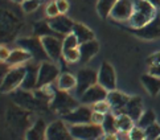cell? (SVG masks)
Returning <instances> with one entry per match:
<instances>
[{
    "label": "cell",
    "instance_id": "1",
    "mask_svg": "<svg viewBox=\"0 0 160 140\" xmlns=\"http://www.w3.org/2000/svg\"><path fill=\"white\" fill-rule=\"evenodd\" d=\"M156 17V8L147 0H135L134 13L128 20L130 28H142Z\"/></svg>",
    "mask_w": 160,
    "mask_h": 140
},
{
    "label": "cell",
    "instance_id": "2",
    "mask_svg": "<svg viewBox=\"0 0 160 140\" xmlns=\"http://www.w3.org/2000/svg\"><path fill=\"white\" fill-rule=\"evenodd\" d=\"M11 98H12L13 103L18 106V107H21L27 111H38V110H44L45 106L48 103L42 102L36 98V95L31 93V91H27V90H15L11 93Z\"/></svg>",
    "mask_w": 160,
    "mask_h": 140
},
{
    "label": "cell",
    "instance_id": "3",
    "mask_svg": "<svg viewBox=\"0 0 160 140\" xmlns=\"http://www.w3.org/2000/svg\"><path fill=\"white\" fill-rule=\"evenodd\" d=\"M50 109L61 116H65L78 107V102L68 91L56 90L53 99L50 100Z\"/></svg>",
    "mask_w": 160,
    "mask_h": 140
},
{
    "label": "cell",
    "instance_id": "4",
    "mask_svg": "<svg viewBox=\"0 0 160 140\" xmlns=\"http://www.w3.org/2000/svg\"><path fill=\"white\" fill-rule=\"evenodd\" d=\"M16 44H18V48H21V49L27 50V52L32 56V58H35L36 61H40V62H47L48 60H50L40 37L35 36V37L19 38Z\"/></svg>",
    "mask_w": 160,
    "mask_h": 140
},
{
    "label": "cell",
    "instance_id": "5",
    "mask_svg": "<svg viewBox=\"0 0 160 140\" xmlns=\"http://www.w3.org/2000/svg\"><path fill=\"white\" fill-rule=\"evenodd\" d=\"M69 128L74 140H98L105 133L102 126H97L93 123L69 126Z\"/></svg>",
    "mask_w": 160,
    "mask_h": 140
},
{
    "label": "cell",
    "instance_id": "6",
    "mask_svg": "<svg viewBox=\"0 0 160 140\" xmlns=\"http://www.w3.org/2000/svg\"><path fill=\"white\" fill-rule=\"evenodd\" d=\"M25 73H27L25 66H16V68L8 70L2 82V93L4 94L12 93L15 90H18V87H21Z\"/></svg>",
    "mask_w": 160,
    "mask_h": 140
},
{
    "label": "cell",
    "instance_id": "7",
    "mask_svg": "<svg viewBox=\"0 0 160 140\" xmlns=\"http://www.w3.org/2000/svg\"><path fill=\"white\" fill-rule=\"evenodd\" d=\"M77 78V86H76V94L78 98H81L82 95L86 93V90L91 86H94L95 83H98V73L94 69L90 68H83L79 69L76 74Z\"/></svg>",
    "mask_w": 160,
    "mask_h": 140
},
{
    "label": "cell",
    "instance_id": "8",
    "mask_svg": "<svg viewBox=\"0 0 160 140\" xmlns=\"http://www.w3.org/2000/svg\"><path fill=\"white\" fill-rule=\"evenodd\" d=\"M7 122L16 130H28L33 123H31V111L21 107H9L7 111Z\"/></svg>",
    "mask_w": 160,
    "mask_h": 140
},
{
    "label": "cell",
    "instance_id": "9",
    "mask_svg": "<svg viewBox=\"0 0 160 140\" xmlns=\"http://www.w3.org/2000/svg\"><path fill=\"white\" fill-rule=\"evenodd\" d=\"M60 69L58 66L52 64V62H41L38 68V83H37V89L44 87V86H49L52 83L58 80L60 77Z\"/></svg>",
    "mask_w": 160,
    "mask_h": 140
},
{
    "label": "cell",
    "instance_id": "10",
    "mask_svg": "<svg viewBox=\"0 0 160 140\" xmlns=\"http://www.w3.org/2000/svg\"><path fill=\"white\" fill-rule=\"evenodd\" d=\"M130 31L134 33L136 37L142 40L152 41L160 38V16H156L153 20H151L148 24L142 28H130Z\"/></svg>",
    "mask_w": 160,
    "mask_h": 140
},
{
    "label": "cell",
    "instance_id": "11",
    "mask_svg": "<svg viewBox=\"0 0 160 140\" xmlns=\"http://www.w3.org/2000/svg\"><path fill=\"white\" fill-rule=\"evenodd\" d=\"M91 115H93V109H90L89 106L83 104V106H78L72 113L62 116V120L69 126L88 124V123H91Z\"/></svg>",
    "mask_w": 160,
    "mask_h": 140
},
{
    "label": "cell",
    "instance_id": "12",
    "mask_svg": "<svg viewBox=\"0 0 160 140\" xmlns=\"http://www.w3.org/2000/svg\"><path fill=\"white\" fill-rule=\"evenodd\" d=\"M98 83L103 86L107 91L117 90V74L112 65L107 61H103L101 64V68L98 70Z\"/></svg>",
    "mask_w": 160,
    "mask_h": 140
},
{
    "label": "cell",
    "instance_id": "13",
    "mask_svg": "<svg viewBox=\"0 0 160 140\" xmlns=\"http://www.w3.org/2000/svg\"><path fill=\"white\" fill-rule=\"evenodd\" d=\"M47 140H74L72 136L69 126H66L64 120H54L48 124Z\"/></svg>",
    "mask_w": 160,
    "mask_h": 140
},
{
    "label": "cell",
    "instance_id": "14",
    "mask_svg": "<svg viewBox=\"0 0 160 140\" xmlns=\"http://www.w3.org/2000/svg\"><path fill=\"white\" fill-rule=\"evenodd\" d=\"M107 95H108V91L103 86H101L99 83H95L94 86H91L89 90H86V93L79 98V102L85 106H88V104L93 106L98 102H102V100H106Z\"/></svg>",
    "mask_w": 160,
    "mask_h": 140
},
{
    "label": "cell",
    "instance_id": "15",
    "mask_svg": "<svg viewBox=\"0 0 160 140\" xmlns=\"http://www.w3.org/2000/svg\"><path fill=\"white\" fill-rule=\"evenodd\" d=\"M41 41L49 56V58L52 61H57L62 57V53H64L62 38L56 37V36H47V37H42Z\"/></svg>",
    "mask_w": 160,
    "mask_h": 140
},
{
    "label": "cell",
    "instance_id": "16",
    "mask_svg": "<svg viewBox=\"0 0 160 140\" xmlns=\"http://www.w3.org/2000/svg\"><path fill=\"white\" fill-rule=\"evenodd\" d=\"M134 13V3L131 0H119L114 5L110 17L117 21H128Z\"/></svg>",
    "mask_w": 160,
    "mask_h": 140
},
{
    "label": "cell",
    "instance_id": "17",
    "mask_svg": "<svg viewBox=\"0 0 160 140\" xmlns=\"http://www.w3.org/2000/svg\"><path fill=\"white\" fill-rule=\"evenodd\" d=\"M49 25L52 27V29L58 33L60 36H68L73 33V27H74V21H72L68 16L65 15H58L57 17L49 19Z\"/></svg>",
    "mask_w": 160,
    "mask_h": 140
},
{
    "label": "cell",
    "instance_id": "18",
    "mask_svg": "<svg viewBox=\"0 0 160 140\" xmlns=\"http://www.w3.org/2000/svg\"><path fill=\"white\" fill-rule=\"evenodd\" d=\"M47 130H48V124L45 123L44 119L38 118L25 131L24 139L25 140H47Z\"/></svg>",
    "mask_w": 160,
    "mask_h": 140
},
{
    "label": "cell",
    "instance_id": "19",
    "mask_svg": "<svg viewBox=\"0 0 160 140\" xmlns=\"http://www.w3.org/2000/svg\"><path fill=\"white\" fill-rule=\"evenodd\" d=\"M130 100V97L126 95L122 91H118V90H112V91H108L107 95V102L110 103L111 106V111L112 114H122V111L124 110L126 104Z\"/></svg>",
    "mask_w": 160,
    "mask_h": 140
},
{
    "label": "cell",
    "instance_id": "20",
    "mask_svg": "<svg viewBox=\"0 0 160 140\" xmlns=\"http://www.w3.org/2000/svg\"><path fill=\"white\" fill-rule=\"evenodd\" d=\"M27 73H25V77H24V81L21 83V87L22 90H27V91H35L37 89V83H38V68L40 65H27Z\"/></svg>",
    "mask_w": 160,
    "mask_h": 140
},
{
    "label": "cell",
    "instance_id": "21",
    "mask_svg": "<svg viewBox=\"0 0 160 140\" xmlns=\"http://www.w3.org/2000/svg\"><path fill=\"white\" fill-rule=\"evenodd\" d=\"M143 113H144L143 111V100L140 97H130V100L126 104L124 110L122 111V114L128 115L135 123L140 119Z\"/></svg>",
    "mask_w": 160,
    "mask_h": 140
},
{
    "label": "cell",
    "instance_id": "22",
    "mask_svg": "<svg viewBox=\"0 0 160 140\" xmlns=\"http://www.w3.org/2000/svg\"><path fill=\"white\" fill-rule=\"evenodd\" d=\"M29 60H32V56L28 53L27 50L21 49V48H16L13 50H11V56L4 64L8 65V66H13V68H16V66H21L22 64L28 62Z\"/></svg>",
    "mask_w": 160,
    "mask_h": 140
},
{
    "label": "cell",
    "instance_id": "23",
    "mask_svg": "<svg viewBox=\"0 0 160 140\" xmlns=\"http://www.w3.org/2000/svg\"><path fill=\"white\" fill-rule=\"evenodd\" d=\"M98 50H99V44L97 40L81 44V45H79V52H81V60H79V62L81 64L89 62V61L98 53Z\"/></svg>",
    "mask_w": 160,
    "mask_h": 140
},
{
    "label": "cell",
    "instance_id": "24",
    "mask_svg": "<svg viewBox=\"0 0 160 140\" xmlns=\"http://www.w3.org/2000/svg\"><path fill=\"white\" fill-rule=\"evenodd\" d=\"M73 35L77 37V40L81 44H85L88 41H93L95 40V36H94V32L90 29L89 27H86L82 23H74V27H73Z\"/></svg>",
    "mask_w": 160,
    "mask_h": 140
},
{
    "label": "cell",
    "instance_id": "25",
    "mask_svg": "<svg viewBox=\"0 0 160 140\" xmlns=\"http://www.w3.org/2000/svg\"><path fill=\"white\" fill-rule=\"evenodd\" d=\"M140 81H142V85L144 86L146 91L151 95V97H156L160 91V78L155 77L147 73V74H143L140 77Z\"/></svg>",
    "mask_w": 160,
    "mask_h": 140
},
{
    "label": "cell",
    "instance_id": "26",
    "mask_svg": "<svg viewBox=\"0 0 160 140\" xmlns=\"http://www.w3.org/2000/svg\"><path fill=\"white\" fill-rule=\"evenodd\" d=\"M77 86V78L74 77L70 73H61V75L58 77L57 80V87L58 90H62V91H69V90H73L76 89Z\"/></svg>",
    "mask_w": 160,
    "mask_h": 140
},
{
    "label": "cell",
    "instance_id": "27",
    "mask_svg": "<svg viewBox=\"0 0 160 140\" xmlns=\"http://www.w3.org/2000/svg\"><path fill=\"white\" fill-rule=\"evenodd\" d=\"M33 32H35V36L36 37H47V36H56V37H61L58 33H56L52 27L49 25L48 21H38V23H36L35 25H33Z\"/></svg>",
    "mask_w": 160,
    "mask_h": 140
},
{
    "label": "cell",
    "instance_id": "28",
    "mask_svg": "<svg viewBox=\"0 0 160 140\" xmlns=\"http://www.w3.org/2000/svg\"><path fill=\"white\" fill-rule=\"evenodd\" d=\"M117 116V128H118V132H122V133H128L132 127L135 126V122L131 119L128 115L126 114H118Z\"/></svg>",
    "mask_w": 160,
    "mask_h": 140
},
{
    "label": "cell",
    "instance_id": "29",
    "mask_svg": "<svg viewBox=\"0 0 160 140\" xmlns=\"http://www.w3.org/2000/svg\"><path fill=\"white\" fill-rule=\"evenodd\" d=\"M119 0H98L97 2V12L102 19L110 17V13Z\"/></svg>",
    "mask_w": 160,
    "mask_h": 140
},
{
    "label": "cell",
    "instance_id": "30",
    "mask_svg": "<svg viewBox=\"0 0 160 140\" xmlns=\"http://www.w3.org/2000/svg\"><path fill=\"white\" fill-rule=\"evenodd\" d=\"M153 123H156V114L153 113V110H147L143 113L140 119L136 122V126H139L143 130H146L147 127H150Z\"/></svg>",
    "mask_w": 160,
    "mask_h": 140
},
{
    "label": "cell",
    "instance_id": "31",
    "mask_svg": "<svg viewBox=\"0 0 160 140\" xmlns=\"http://www.w3.org/2000/svg\"><path fill=\"white\" fill-rule=\"evenodd\" d=\"M102 128H103L105 133H118V128H117V116L115 114L108 113L106 114L105 122L102 124Z\"/></svg>",
    "mask_w": 160,
    "mask_h": 140
},
{
    "label": "cell",
    "instance_id": "32",
    "mask_svg": "<svg viewBox=\"0 0 160 140\" xmlns=\"http://www.w3.org/2000/svg\"><path fill=\"white\" fill-rule=\"evenodd\" d=\"M62 58H64L66 62H69V64L79 62V60H81V52H79V46L78 48H74V49L64 50V53H62Z\"/></svg>",
    "mask_w": 160,
    "mask_h": 140
},
{
    "label": "cell",
    "instance_id": "33",
    "mask_svg": "<svg viewBox=\"0 0 160 140\" xmlns=\"http://www.w3.org/2000/svg\"><path fill=\"white\" fill-rule=\"evenodd\" d=\"M127 138L128 140H147L146 131L143 128H140L139 126H134L132 130L127 133Z\"/></svg>",
    "mask_w": 160,
    "mask_h": 140
},
{
    "label": "cell",
    "instance_id": "34",
    "mask_svg": "<svg viewBox=\"0 0 160 140\" xmlns=\"http://www.w3.org/2000/svg\"><path fill=\"white\" fill-rule=\"evenodd\" d=\"M62 46H64V50H68V49H74V48H78L79 46V42L77 40V37L70 33V35L65 36L62 38Z\"/></svg>",
    "mask_w": 160,
    "mask_h": 140
},
{
    "label": "cell",
    "instance_id": "35",
    "mask_svg": "<svg viewBox=\"0 0 160 140\" xmlns=\"http://www.w3.org/2000/svg\"><path fill=\"white\" fill-rule=\"evenodd\" d=\"M144 131H146L147 140H156L160 138V126L158 123H153L150 127H147Z\"/></svg>",
    "mask_w": 160,
    "mask_h": 140
},
{
    "label": "cell",
    "instance_id": "36",
    "mask_svg": "<svg viewBox=\"0 0 160 140\" xmlns=\"http://www.w3.org/2000/svg\"><path fill=\"white\" fill-rule=\"evenodd\" d=\"M41 4V0H24L22 3V11L25 13H31V12H35V11L40 7Z\"/></svg>",
    "mask_w": 160,
    "mask_h": 140
},
{
    "label": "cell",
    "instance_id": "37",
    "mask_svg": "<svg viewBox=\"0 0 160 140\" xmlns=\"http://www.w3.org/2000/svg\"><path fill=\"white\" fill-rule=\"evenodd\" d=\"M91 109H93V111H97V113H101V114L106 115V114H108L111 111V106L106 99V100H102V102H98V103L93 104L91 106Z\"/></svg>",
    "mask_w": 160,
    "mask_h": 140
},
{
    "label": "cell",
    "instance_id": "38",
    "mask_svg": "<svg viewBox=\"0 0 160 140\" xmlns=\"http://www.w3.org/2000/svg\"><path fill=\"white\" fill-rule=\"evenodd\" d=\"M45 12H47L48 15V17L49 19H53V17H57L60 13V11H58V7H57V3L56 2H50L48 5H47V8H45Z\"/></svg>",
    "mask_w": 160,
    "mask_h": 140
},
{
    "label": "cell",
    "instance_id": "39",
    "mask_svg": "<svg viewBox=\"0 0 160 140\" xmlns=\"http://www.w3.org/2000/svg\"><path fill=\"white\" fill-rule=\"evenodd\" d=\"M105 114H101V113H97V111H93V115H91V123L97 126H102L105 122Z\"/></svg>",
    "mask_w": 160,
    "mask_h": 140
},
{
    "label": "cell",
    "instance_id": "40",
    "mask_svg": "<svg viewBox=\"0 0 160 140\" xmlns=\"http://www.w3.org/2000/svg\"><path fill=\"white\" fill-rule=\"evenodd\" d=\"M56 3H57V7H58V11L61 15H65L69 11V3H68V0H56Z\"/></svg>",
    "mask_w": 160,
    "mask_h": 140
},
{
    "label": "cell",
    "instance_id": "41",
    "mask_svg": "<svg viewBox=\"0 0 160 140\" xmlns=\"http://www.w3.org/2000/svg\"><path fill=\"white\" fill-rule=\"evenodd\" d=\"M147 64L152 66V65H160V50L156 53H153L152 56H150V57L147 58Z\"/></svg>",
    "mask_w": 160,
    "mask_h": 140
},
{
    "label": "cell",
    "instance_id": "42",
    "mask_svg": "<svg viewBox=\"0 0 160 140\" xmlns=\"http://www.w3.org/2000/svg\"><path fill=\"white\" fill-rule=\"evenodd\" d=\"M9 56H11V50L7 46H5V45H3L2 48H0V58H2L3 62H5V61L8 60Z\"/></svg>",
    "mask_w": 160,
    "mask_h": 140
},
{
    "label": "cell",
    "instance_id": "43",
    "mask_svg": "<svg viewBox=\"0 0 160 140\" xmlns=\"http://www.w3.org/2000/svg\"><path fill=\"white\" fill-rule=\"evenodd\" d=\"M148 73L160 78V65H152V66H150V71H148Z\"/></svg>",
    "mask_w": 160,
    "mask_h": 140
},
{
    "label": "cell",
    "instance_id": "44",
    "mask_svg": "<svg viewBox=\"0 0 160 140\" xmlns=\"http://www.w3.org/2000/svg\"><path fill=\"white\" fill-rule=\"evenodd\" d=\"M101 140H119L118 133H103Z\"/></svg>",
    "mask_w": 160,
    "mask_h": 140
},
{
    "label": "cell",
    "instance_id": "45",
    "mask_svg": "<svg viewBox=\"0 0 160 140\" xmlns=\"http://www.w3.org/2000/svg\"><path fill=\"white\" fill-rule=\"evenodd\" d=\"M150 4H152L156 9H160V0H147Z\"/></svg>",
    "mask_w": 160,
    "mask_h": 140
},
{
    "label": "cell",
    "instance_id": "46",
    "mask_svg": "<svg viewBox=\"0 0 160 140\" xmlns=\"http://www.w3.org/2000/svg\"><path fill=\"white\" fill-rule=\"evenodd\" d=\"M11 2H13V3H20V4H22V3H24V0H11Z\"/></svg>",
    "mask_w": 160,
    "mask_h": 140
},
{
    "label": "cell",
    "instance_id": "47",
    "mask_svg": "<svg viewBox=\"0 0 160 140\" xmlns=\"http://www.w3.org/2000/svg\"><path fill=\"white\" fill-rule=\"evenodd\" d=\"M156 140H160V138H159V139H156Z\"/></svg>",
    "mask_w": 160,
    "mask_h": 140
},
{
    "label": "cell",
    "instance_id": "48",
    "mask_svg": "<svg viewBox=\"0 0 160 140\" xmlns=\"http://www.w3.org/2000/svg\"><path fill=\"white\" fill-rule=\"evenodd\" d=\"M20 140H22V139H20ZM24 140H25V139H24Z\"/></svg>",
    "mask_w": 160,
    "mask_h": 140
},
{
    "label": "cell",
    "instance_id": "49",
    "mask_svg": "<svg viewBox=\"0 0 160 140\" xmlns=\"http://www.w3.org/2000/svg\"><path fill=\"white\" fill-rule=\"evenodd\" d=\"M98 140H101V139H98Z\"/></svg>",
    "mask_w": 160,
    "mask_h": 140
}]
</instances>
